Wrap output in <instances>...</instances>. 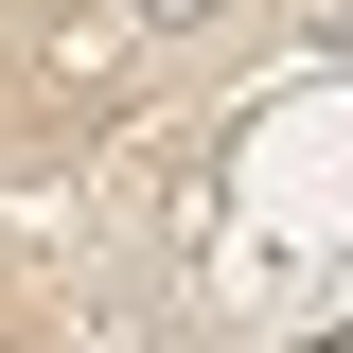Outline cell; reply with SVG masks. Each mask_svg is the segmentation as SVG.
<instances>
[{"label":"cell","mask_w":353,"mask_h":353,"mask_svg":"<svg viewBox=\"0 0 353 353\" xmlns=\"http://www.w3.org/2000/svg\"><path fill=\"white\" fill-rule=\"evenodd\" d=\"M248 0H124V36H230Z\"/></svg>","instance_id":"obj_1"}]
</instances>
